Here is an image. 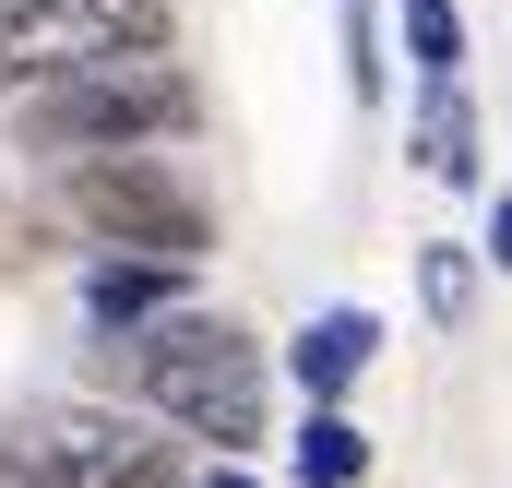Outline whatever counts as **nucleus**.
Instances as JSON below:
<instances>
[{
    "mask_svg": "<svg viewBox=\"0 0 512 488\" xmlns=\"http://www.w3.org/2000/svg\"><path fill=\"white\" fill-rule=\"evenodd\" d=\"M60 239L84 250H155V262H203L215 250V191L191 179L179 143H120V155H60L48 179Z\"/></svg>",
    "mask_w": 512,
    "mask_h": 488,
    "instance_id": "7ed1b4c3",
    "label": "nucleus"
},
{
    "mask_svg": "<svg viewBox=\"0 0 512 488\" xmlns=\"http://www.w3.org/2000/svg\"><path fill=\"white\" fill-rule=\"evenodd\" d=\"M60 250V215H48V191H0V286L12 274H36Z\"/></svg>",
    "mask_w": 512,
    "mask_h": 488,
    "instance_id": "f8f14e48",
    "label": "nucleus"
},
{
    "mask_svg": "<svg viewBox=\"0 0 512 488\" xmlns=\"http://www.w3.org/2000/svg\"><path fill=\"white\" fill-rule=\"evenodd\" d=\"M370 369H382V310H358V298H322V310L274 346V381H286L298 405H358Z\"/></svg>",
    "mask_w": 512,
    "mask_h": 488,
    "instance_id": "423d86ee",
    "label": "nucleus"
},
{
    "mask_svg": "<svg viewBox=\"0 0 512 488\" xmlns=\"http://www.w3.org/2000/svg\"><path fill=\"white\" fill-rule=\"evenodd\" d=\"M405 167L441 179V191H477V179H489V131H477V84H465V72H453V84H417V108H405Z\"/></svg>",
    "mask_w": 512,
    "mask_h": 488,
    "instance_id": "0eeeda50",
    "label": "nucleus"
},
{
    "mask_svg": "<svg viewBox=\"0 0 512 488\" xmlns=\"http://www.w3.org/2000/svg\"><path fill=\"white\" fill-rule=\"evenodd\" d=\"M96 393H120L143 405L179 453H227V465H262V441H274V346H262L239 310H215V298H191V310H167V322H143L120 346H96Z\"/></svg>",
    "mask_w": 512,
    "mask_h": 488,
    "instance_id": "f257e3e1",
    "label": "nucleus"
},
{
    "mask_svg": "<svg viewBox=\"0 0 512 488\" xmlns=\"http://www.w3.org/2000/svg\"><path fill=\"white\" fill-rule=\"evenodd\" d=\"M477 286H489L477 239H417V310H429V334H465L477 322Z\"/></svg>",
    "mask_w": 512,
    "mask_h": 488,
    "instance_id": "1a4fd4ad",
    "label": "nucleus"
},
{
    "mask_svg": "<svg viewBox=\"0 0 512 488\" xmlns=\"http://www.w3.org/2000/svg\"><path fill=\"white\" fill-rule=\"evenodd\" d=\"M167 36H179L167 0H0V96L84 72V60H120V48H167Z\"/></svg>",
    "mask_w": 512,
    "mask_h": 488,
    "instance_id": "20e7f679",
    "label": "nucleus"
},
{
    "mask_svg": "<svg viewBox=\"0 0 512 488\" xmlns=\"http://www.w3.org/2000/svg\"><path fill=\"white\" fill-rule=\"evenodd\" d=\"M393 60L417 84H453L465 72V0H393Z\"/></svg>",
    "mask_w": 512,
    "mask_h": 488,
    "instance_id": "9d476101",
    "label": "nucleus"
},
{
    "mask_svg": "<svg viewBox=\"0 0 512 488\" xmlns=\"http://www.w3.org/2000/svg\"><path fill=\"white\" fill-rule=\"evenodd\" d=\"M0 120L36 167H60V155H120V143H191L203 84H191L179 48H120V60H84V72H48V84L0 96Z\"/></svg>",
    "mask_w": 512,
    "mask_h": 488,
    "instance_id": "f03ea898",
    "label": "nucleus"
},
{
    "mask_svg": "<svg viewBox=\"0 0 512 488\" xmlns=\"http://www.w3.org/2000/svg\"><path fill=\"white\" fill-rule=\"evenodd\" d=\"M334 48H346V96L393 108V12L382 0H334Z\"/></svg>",
    "mask_w": 512,
    "mask_h": 488,
    "instance_id": "9b49d317",
    "label": "nucleus"
},
{
    "mask_svg": "<svg viewBox=\"0 0 512 488\" xmlns=\"http://www.w3.org/2000/svg\"><path fill=\"white\" fill-rule=\"evenodd\" d=\"M286 441V488H370V429H358V405H298V429H274Z\"/></svg>",
    "mask_w": 512,
    "mask_h": 488,
    "instance_id": "6e6552de",
    "label": "nucleus"
},
{
    "mask_svg": "<svg viewBox=\"0 0 512 488\" xmlns=\"http://www.w3.org/2000/svg\"><path fill=\"white\" fill-rule=\"evenodd\" d=\"M0 488H48V477H24V465H12V453H0Z\"/></svg>",
    "mask_w": 512,
    "mask_h": 488,
    "instance_id": "2eb2a0df",
    "label": "nucleus"
},
{
    "mask_svg": "<svg viewBox=\"0 0 512 488\" xmlns=\"http://www.w3.org/2000/svg\"><path fill=\"white\" fill-rule=\"evenodd\" d=\"M477 262H489V274H512V191H489V227H477Z\"/></svg>",
    "mask_w": 512,
    "mask_h": 488,
    "instance_id": "4468645a",
    "label": "nucleus"
},
{
    "mask_svg": "<svg viewBox=\"0 0 512 488\" xmlns=\"http://www.w3.org/2000/svg\"><path fill=\"white\" fill-rule=\"evenodd\" d=\"M179 488H286V477H274V465H227V453H191Z\"/></svg>",
    "mask_w": 512,
    "mask_h": 488,
    "instance_id": "ddd939ff",
    "label": "nucleus"
},
{
    "mask_svg": "<svg viewBox=\"0 0 512 488\" xmlns=\"http://www.w3.org/2000/svg\"><path fill=\"white\" fill-rule=\"evenodd\" d=\"M191 298H203V262H155V250H84V262H72V310H84L96 346H120L143 322L191 310Z\"/></svg>",
    "mask_w": 512,
    "mask_h": 488,
    "instance_id": "39448f33",
    "label": "nucleus"
}]
</instances>
